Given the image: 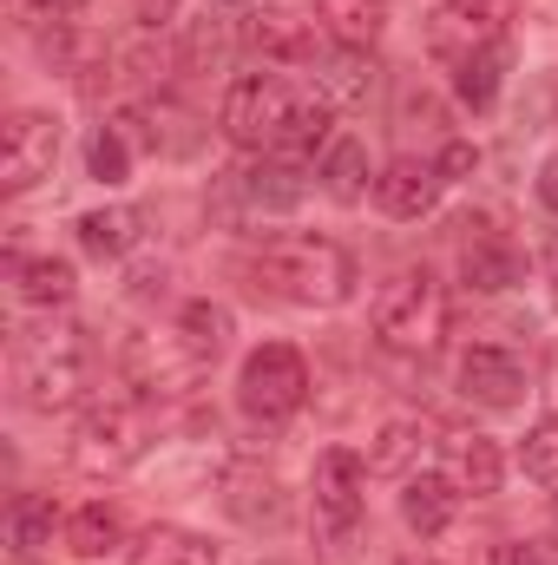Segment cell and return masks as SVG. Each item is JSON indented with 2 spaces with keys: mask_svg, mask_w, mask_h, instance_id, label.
Wrapping results in <instances>:
<instances>
[{
  "mask_svg": "<svg viewBox=\"0 0 558 565\" xmlns=\"http://www.w3.org/2000/svg\"><path fill=\"white\" fill-rule=\"evenodd\" d=\"M93 382H99V355H93L86 329L60 322V329L20 335V349H13V388H20V402L33 415H73V408H86Z\"/></svg>",
  "mask_w": 558,
  "mask_h": 565,
  "instance_id": "6da1fadb",
  "label": "cell"
},
{
  "mask_svg": "<svg viewBox=\"0 0 558 565\" xmlns=\"http://www.w3.org/2000/svg\"><path fill=\"white\" fill-rule=\"evenodd\" d=\"M257 270L296 309H342L355 296V282H362L355 277V257L335 237H315V231H277V237H264Z\"/></svg>",
  "mask_w": 558,
  "mask_h": 565,
  "instance_id": "7a4b0ae2",
  "label": "cell"
},
{
  "mask_svg": "<svg viewBox=\"0 0 558 565\" xmlns=\"http://www.w3.org/2000/svg\"><path fill=\"white\" fill-rule=\"evenodd\" d=\"M447 322H453V302H447V282L433 270H395L375 296V342L388 355H433L447 342Z\"/></svg>",
  "mask_w": 558,
  "mask_h": 565,
  "instance_id": "3957f363",
  "label": "cell"
},
{
  "mask_svg": "<svg viewBox=\"0 0 558 565\" xmlns=\"http://www.w3.org/2000/svg\"><path fill=\"white\" fill-rule=\"evenodd\" d=\"M144 447H151V422H144V402L139 395H112V402H86L79 422H73V467L93 473V480H112L126 467H139Z\"/></svg>",
  "mask_w": 558,
  "mask_h": 565,
  "instance_id": "277c9868",
  "label": "cell"
},
{
  "mask_svg": "<svg viewBox=\"0 0 558 565\" xmlns=\"http://www.w3.org/2000/svg\"><path fill=\"white\" fill-rule=\"evenodd\" d=\"M296 86L277 73H244L224 86V106H217V132L237 145V151H282L289 139V119H296Z\"/></svg>",
  "mask_w": 558,
  "mask_h": 565,
  "instance_id": "5b68a950",
  "label": "cell"
},
{
  "mask_svg": "<svg viewBox=\"0 0 558 565\" xmlns=\"http://www.w3.org/2000/svg\"><path fill=\"white\" fill-rule=\"evenodd\" d=\"M302 402H309V362H302L296 342H264V349L244 355V369H237V408L257 427L296 422Z\"/></svg>",
  "mask_w": 558,
  "mask_h": 565,
  "instance_id": "8992f818",
  "label": "cell"
},
{
  "mask_svg": "<svg viewBox=\"0 0 558 565\" xmlns=\"http://www.w3.org/2000/svg\"><path fill=\"white\" fill-rule=\"evenodd\" d=\"M309 500H315V526L329 540H348L368 513V460L355 447H322L309 473Z\"/></svg>",
  "mask_w": 558,
  "mask_h": 565,
  "instance_id": "52a82bcc",
  "label": "cell"
},
{
  "mask_svg": "<svg viewBox=\"0 0 558 565\" xmlns=\"http://www.w3.org/2000/svg\"><path fill=\"white\" fill-rule=\"evenodd\" d=\"M513 0H440L433 20H427V46L440 66H460L466 53H486V46H506L513 33Z\"/></svg>",
  "mask_w": 558,
  "mask_h": 565,
  "instance_id": "ba28073f",
  "label": "cell"
},
{
  "mask_svg": "<svg viewBox=\"0 0 558 565\" xmlns=\"http://www.w3.org/2000/svg\"><path fill=\"white\" fill-rule=\"evenodd\" d=\"M53 164H60V119L40 113V106L7 113V126H0V191L20 198L40 178H53Z\"/></svg>",
  "mask_w": 558,
  "mask_h": 565,
  "instance_id": "9c48e42d",
  "label": "cell"
},
{
  "mask_svg": "<svg viewBox=\"0 0 558 565\" xmlns=\"http://www.w3.org/2000/svg\"><path fill=\"white\" fill-rule=\"evenodd\" d=\"M440 473L460 487V500H493L500 480H506V454L480 427H447L440 434Z\"/></svg>",
  "mask_w": 558,
  "mask_h": 565,
  "instance_id": "30bf717a",
  "label": "cell"
},
{
  "mask_svg": "<svg viewBox=\"0 0 558 565\" xmlns=\"http://www.w3.org/2000/svg\"><path fill=\"white\" fill-rule=\"evenodd\" d=\"M460 395L480 408H519L526 402V362L506 342H473L460 355Z\"/></svg>",
  "mask_w": 558,
  "mask_h": 565,
  "instance_id": "8fae6325",
  "label": "cell"
},
{
  "mask_svg": "<svg viewBox=\"0 0 558 565\" xmlns=\"http://www.w3.org/2000/svg\"><path fill=\"white\" fill-rule=\"evenodd\" d=\"M440 191H447V178H440L433 158H388V164L375 171V204H382L395 224L427 217V211L440 204Z\"/></svg>",
  "mask_w": 558,
  "mask_h": 565,
  "instance_id": "7c38bea8",
  "label": "cell"
},
{
  "mask_svg": "<svg viewBox=\"0 0 558 565\" xmlns=\"http://www.w3.org/2000/svg\"><path fill=\"white\" fill-rule=\"evenodd\" d=\"M224 513H230L237 526H250V533H277L282 520H289L282 480L270 467H257V460H237V467L224 473Z\"/></svg>",
  "mask_w": 558,
  "mask_h": 565,
  "instance_id": "4fadbf2b",
  "label": "cell"
},
{
  "mask_svg": "<svg viewBox=\"0 0 558 565\" xmlns=\"http://www.w3.org/2000/svg\"><path fill=\"white\" fill-rule=\"evenodd\" d=\"M519 244L506 237V231H473L466 244H460V277H466V289H480V296H500V289H513L519 282Z\"/></svg>",
  "mask_w": 558,
  "mask_h": 565,
  "instance_id": "5bb4252c",
  "label": "cell"
},
{
  "mask_svg": "<svg viewBox=\"0 0 558 565\" xmlns=\"http://www.w3.org/2000/svg\"><path fill=\"white\" fill-rule=\"evenodd\" d=\"M79 250L86 257H99V264H119V257H132L144 244V211L132 204H99V211H79Z\"/></svg>",
  "mask_w": 558,
  "mask_h": 565,
  "instance_id": "9a60e30c",
  "label": "cell"
},
{
  "mask_svg": "<svg viewBox=\"0 0 558 565\" xmlns=\"http://www.w3.org/2000/svg\"><path fill=\"white\" fill-rule=\"evenodd\" d=\"M401 520H408V533H420V540H440L460 520V487L447 473H408L401 480Z\"/></svg>",
  "mask_w": 558,
  "mask_h": 565,
  "instance_id": "2e32d148",
  "label": "cell"
},
{
  "mask_svg": "<svg viewBox=\"0 0 558 565\" xmlns=\"http://www.w3.org/2000/svg\"><path fill=\"white\" fill-rule=\"evenodd\" d=\"M250 40H257L264 60H282V66H315V60H322V53H315V20H302V13H289V7L250 13Z\"/></svg>",
  "mask_w": 558,
  "mask_h": 565,
  "instance_id": "e0dca14e",
  "label": "cell"
},
{
  "mask_svg": "<svg viewBox=\"0 0 558 565\" xmlns=\"http://www.w3.org/2000/svg\"><path fill=\"white\" fill-rule=\"evenodd\" d=\"M375 73H382L375 53H368V46H342V40L315 60V86H322L329 106H362V99L375 93Z\"/></svg>",
  "mask_w": 558,
  "mask_h": 565,
  "instance_id": "ac0fdd59",
  "label": "cell"
},
{
  "mask_svg": "<svg viewBox=\"0 0 558 565\" xmlns=\"http://www.w3.org/2000/svg\"><path fill=\"white\" fill-rule=\"evenodd\" d=\"M230 335H237V322H230V309H224V302L197 296V302H184V309H178V342H184V355H191L197 369H211V362L230 349Z\"/></svg>",
  "mask_w": 558,
  "mask_h": 565,
  "instance_id": "d6986e66",
  "label": "cell"
},
{
  "mask_svg": "<svg viewBox=\"0 0 558 565\" xmlns=\"http://www.w3.org/2000/svg\"><path fill=\"white\" fill-rule=\"evenodd\" d=\"M237 184V198L250 204V211H296L302 204V171H296V158H264V164H250V171H237L230 178Z\"/></svg>",
  "mask_w": 558,
  "mask_h": 565,
  "instance_id": "ffe728a7",
  "label": "cell"
},
{
  "mask_svg": "<svg viewBox=\"0 0 558 565\" xmlns=\"http://www.w3.org/2000/svg\"><path fill=\"white\" fill-rule=\"evenodd\" d=\"M66 553L73 559H112L119 546H126V520H119V507H106V500H86L79 513H66Z\"/></svg>",
  "mask_w": 558,
  "mask_h": 565,
  "instance_id": "44dd1931",
  "label": "cell"
},
{
  "mask_svg": "<svg viewBox=\"0 0 558 565\" xmlns=\"http://www.w3.org/2000/svg\"><path fill=\"white\" fill-rule=\"evenodd\" d=\"M53 533H66V520H60V507H53L46 493H13V500H7V546H13L20 559L46 553Z\"/></svg>",
  "mask_w": 558,
  "mask_h": 565,
  "instance_id": "7402d4cb",
  "label": "cell"
},
{
  "mask_svg": "<svg viewBox=\"0 0 558 565\" xmlns=\"http://www.w3.org/2000/svg\"><path fill=\"white\" fill-rule=\"evenodd\" d=\"M322 191L335 198V204H362L368 191H375V171H368V145L362 139H335L322 151Z\"/></svg>",
  "mask_w": 558,
  "mask_h": 565,
  "instance_id": "603a6c76",
  "label": "cell"
},
{
  "mask_svg": "<svg viewBox=\"0 0 558 565\" xmlns=\"http://www.w3.org/2000/svg\"><path fill=\"white\" fill-rule=\"evenodd\" d=\"M73 264L66 257H20L13 250V289H20V302H33V309H60V302H73Z\"/></svg>",
  "mask_w": 558,
  "mask_h": 565,
  "instance_id": "cb8c5ba5",
  "label": "cell"
},
{
  "mask_svg": "<svg viewBox=\"0 0 558 565\" xmlns=\"http://www.w3.org/2000/svg\"><path fill=\"white\" fill-rule=\"evenodd\" d=\"M132 565H217V546L204 533H184V526H151L132 546Z\"/></svg>",
  "mask_w": 558,
  "mask_h": 565,
  "instance_id": "d4e9b609",
  "label": "cell"
},
{
  "mask_svg": "<svg viewBox=\"0 0 558 565\" xmlns=\"http://www.w3.org/2000/svg\"><path fill=\"white\" fill-rule=\"evenodd\" d=\"M447 73H453V93H460V106L486 113V106L500 99V86H506V46L466 53V60H460V66H447Z\"/></svg>",
  "mask_w": 558,
  "mask_h": 565,
  "instance_id": "484cf974",
  "label": "cell"
},
{
  "mask_svg": "<svg viewBox=\"0 0 558 565\" xmlns=\"http://www.w3.org/2000/svg\"><path fill=\"white\" fill-rule=\"evenodd\" d=\"M315 13L342 46H375V33L388 26V0H315Z\"/></svg>",
  "mask_w": 558,
  "mask_h": 565,
  "instance_id": "4316f807",
  "label": "cell"
},
{
  "mask_svg": "<svg viewBox=\"0 0 558 565\" xmlns=\"http://www.w3.org/2000/svg\"><path fill=\"white\" fill-rule=\"evenodd\" d=\"M420 447H427V427L420 422H382V434H375V447H368V473H395V480H408L420 460Z\"/></svg>",
  "mask_w": 558,
  "mask_h": 565,
  "instance_id": "83f0119b",
  "label": "cell"
},
{
  "mask_svg": "<svg viewBox=\"0 0 558 565\" xmlns=\"http://www.w3.org/2000/svg\"><path fill=\"white\" fill-rule=\"evenodd\" d=\"M230 46H237L230 20H224V13H204V20L184 26V53H178V66H184V73H211V66L230 60Z\"/></svg>",
  "mask_w": 558,
  "mask_h": 565,
  "instance_id": "f1b7e54d",
  "label": "cell"
},
{
  "mask_svg": "<svg viewBox=\"0 0 558 565\" xmlns=\"http://www.w3.org/2000/svg\"><path fill=\"white\" fill-rule=\"evenodd\" d=\"M86 178L93 184H126L132 178V139H126L119 119L93 126V139H86Z\"/></svg>",
  "mask_w": 558,
  "mask_h": 565,
  "instance_id": "f546056e",
  "label": "cell"
},
{
  "mask_svg": "<svg viewBox=\"0 0 558 565\" xmlns=\"http://www.w3.org/2000/svg\"><path fill=\"white\" fill-rule=\"evenodd\" d=\"M519 467H526L533 487H552L558 493V415H546V422L519 440Z\"/></svg>",
  "mask_w": 558,
  "mask_h": 565,
  "instance_id": "4dcf8cb0",
  "label": "cell"
},
{
  "mask_svg": "<svg viewBox=\"0 0 558 565\" xmlns=\"http://www.w3.org/2000/svg\"><path fill=\"white\" fill-rule=\"evenodd\" d=\"M500 565H558V540H513L500 546Z\"/></svg>",
  "mask_w": 558,
  "mask_h": 565,
  "instance_id": "1f68e13d",
  "label": "cell"
},
{
  "mask_svg": "<svg viewBox=\"0 0 558 565\" xmlns=\"http://www.w3.org/2000/svg\"><path fill=\"white\" fill-rule=\"evenodd\" d=\"M433 164H440V178L453 184V178H466V171H480V151H473L466 139H447V145H440V158H433Z\"/></svg>",
  "mask_w": 558,
  "mask_h": 565,
  "instance_id": "d6a6232c",
  "label": "cell"
},
{
  "mask_svg": "<svg viewBox=\"0 0 558 565\" xmlns=\"http://www.w3.org/2000/svg\"><path fill=\"white\" fill-rule=\"evenodd\" d=\"M132 20H139L144 33H158V26L178 20V0H132Z\"/></svg>",
  "mask_w": 558,
  "mask_h": 565,
  "instance_id": "836d02e7",
  "label": "cell"
},
{
  "mask_svg": "<svg viewBox=\"0 0 558 565\" xmlns=\"http://www.w3.org/2000/svg\"><path fill=\"white\" fill-rule=\"evenodd\" d=\"M539 204H546V211L558 217V151L546 158V164H539Z\"/></svg>",
  "mask_w": 558,
  "mask_h": 565,
  "instance_id": "e575fe53",
  "label": "cell"
},
{
  "mask_svg": "<svg viewBox=\"0 0 558 565\" xmlns=\"http://www.w3.org/2000/svg\"><path fill=\"white\" fill-rule=\"evenodd\" d=\"M546 282H552V296H558V231L546 237Z\"/></svg>",
  "mask_w": 558,
  "mask_h": 565,
  "instance_id": "d590c367",
  "label": "cell"
},
{
  "mask_svg": "<svg viewBox=\"0 0 558 565\" xmlns=\"http://www.w3.org/2000/svg\"><path fill=\"white\" fill-rule=\"evenodd\" d=\"M211 7H224V13H244V7H250V0H211Z\"/></svg>",
  "mask_w": 558,
  "mask_h": 565,
  "instance_id": "8d00e7d4",
  "label": "cell"
},
{
  "mask_svg": "<svg viewBox=\"0 0 558 565\" xmlns=\"http://www.w3.org/2000/svg\"><path fill=\"white\" fill-rule=\"evenodd\" d=\"M53 7H86V0H53Z\"/></svg>",
  "mask_w": 558,
  "mask_h": 565,
  "instance_id": "74e56055",
  "label": "cell"
},
{
  "mask_svg": "<svg viewBox=\"0 0 558 565\" xmlns=\"http://www.w3.org/2000/svg\"><path fill=\"white\" fill-rule=\"evenodd\" d=\"M401 565H433V559H401Z\"/></svg>",
  "mask_w": 558,
  "mask_h": 565,
  "instance_id": "f35d334b",
  "label": "cell"
}]
</instances>
